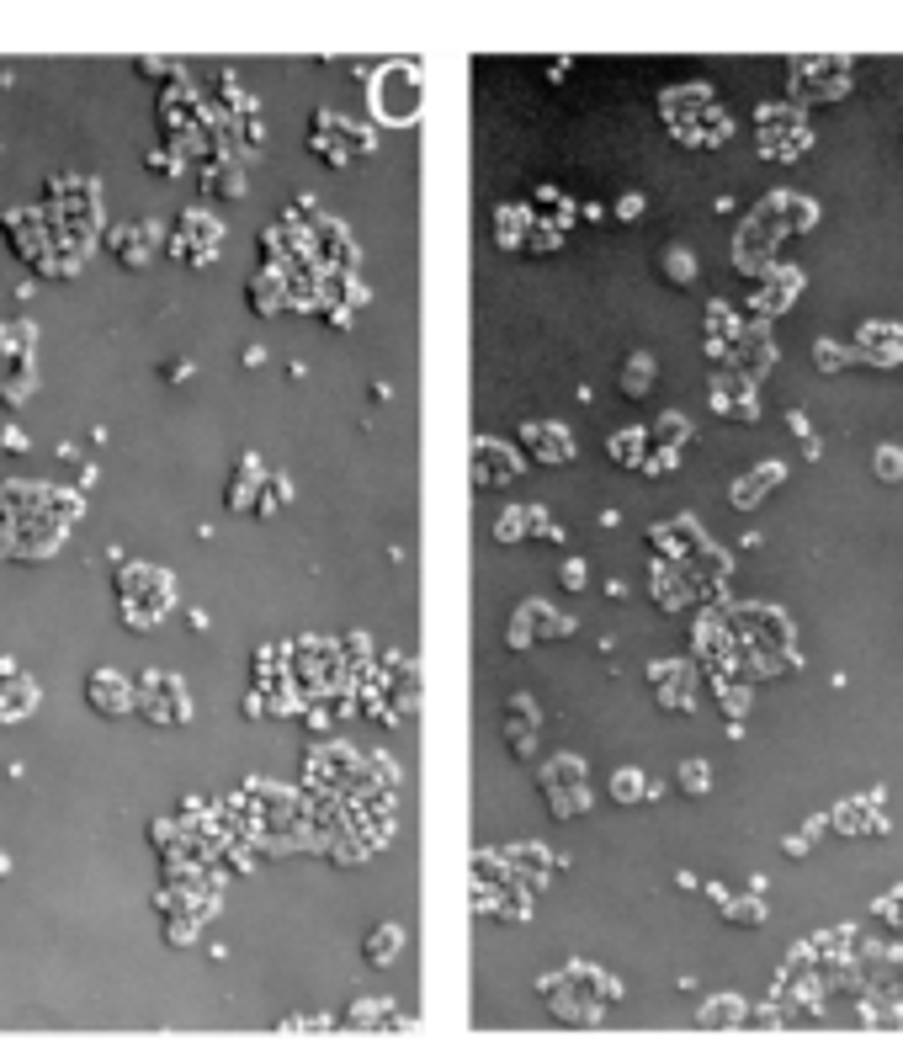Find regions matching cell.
I'll list each match as a JSON object with an SVG mask.
<instances>
[{
    "label": "cell",
    "mask_w": 903,
    "mask_h": 1047,
    "mask_svg": "<svg viewBox=\"0 0 903 1047\" xmlns=\"http://www.w3.org/2000/svg\"><path fill=\"white\" fill-rule=\"evenodd\" d=\"M85 697H96L101 702V713H123L128 707V691H123V681H117V675H91V686H85Z\"/></svg>",
    "instance_id": "cell-1"
},
{
    "label": "cell",
    "mask_w": 903,
    "mask_h": 1047,
    "mask_svg": "<svg viewBox=\"0 0 903 1047\" xmlns=\"http://www.w3.org/2000/svg\"><path fill=\"white\" fill-rule=\"evenodd\" d=\"M399 952V931L394 925H378L372 931V941H367V957H372V968H388V957Z\"/></svg>",
    "instance_id": "cell-2"
}]
</instances>
